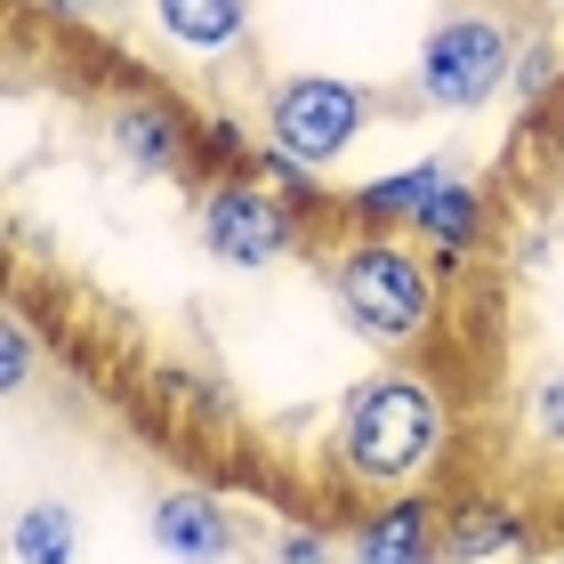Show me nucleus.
Instances as JSON below:
<instances>
[{
	"label": "nucleus",
	"instance_id": "nucleus-1",
	"mask_svg": "<svg viewBox=\"0 0 564 564\" xmlns=\"http://www.w3.org/2000/svg\"><path fill=\"white\" fill-rule=\"evenodd\" d=\"M444 395H435V379L420 371H371L364 388L347 395L339 412V476L347 484H371V492H403L435 444H444Z\"/></svg>",
	"mask_w": 564,
	"mask_h": 564
},
{
	"label": "nucleus",
	"instance_id": "nucleus-2",
	"mask_svg": "<svg viewBox=\"0 0 564 564\" xmlns=\"http://www.w3.org/2000/svg\"><path fill=\"white\" fill-rule=\"evenodd\" d=\"M330 299L364 339L403 347L435 323V250L403 242V235H355L330 259Z\"/></svg>",
	"mask_w": 564,
	"mask_h": 564
},
{
	"label": "nucleus",
	"instance_id": "nucleus-3",
	"mask_svg": "<svg viewBox=\"0 0 564 564\" xmlns=\"http://www.w3.org/2000/svg\"><path fill=\"white\" fill-rule=\"evenodd\" d=\"M517 24L500 17H435L420 41V97L444 113H476L500 82H517Z\"/></svg>",
	"mask_w": 564,
	"mask_h": 564
},
{
	"label": "nucleus",
	"instance_id": "nucleus-4",
	"mask_svg": "<svg viewBox=\"0 0 564 564\" xmlns=\"http://www.w3.org/2000/svg\"><path fill=\"white\" fill-rule=\"evenodd\" d=\"M364 121H371L364 89L339 82V73H291V82L267 97V138H274V153H291V162H306V170L339 162V153L364 138Z\"/></svg>",
	"mask_w": 564,
	"mask_h": 564
},
{
	"label": "nucleus",
	"instance_id": "nucleus-5",
	"mask_svg": "<svg viewBox=\"0 0 564 564\" xmlns=\"http://www.w3.org/2000/svg\"><path fill=\"white\" fill-rule=\"evenodd\" d=\"M202 250H210L218 267H274L282 250L299 242V210L282 202L274 186H259V177H218L210 194H202V218H194Z\"/></svg>",
	"mask_w": 564,
	"mask_h": 564
},
{
	"label": "nucleus",
	"instance_id": "nucleus-6",
	"mask_svg": "<svg viewBox=\"0 0 564 564\" xmlns=\"http://www.w3.org/2000/svg\"><path fill=\"white\" fill-rule=\"evenodd\" d=\"M106 145H113V162L138 170V177H177L186 153H194V130L162 106V97H121L113 121H106Z\"/></svg>",
	"mask_w": 564,
	"mask_h": 564
},
{
	"label": "nucleus",
	"instance_id": "nucleus-7",
	"mask_svg": "<svg viewBox=\"0 0 564 564\" xmlns=\"http://www.w3.org/2000/svg\"><path fill=\"white\" fill-rule=\"evenodd\" d=\"M153 541H162L177 564H226L235 556V524H226V508L210 492H162L153 500Z\"/></svg>",
	"mask_w": 564,
	"mask_h": 564
},
{
	"label": "nucleus",
	"instance_id": "nucleus-8",
	"mask_svg": "<svg viewBox=\"0 0 564 564\" xmlns=\"http://www.w3.org/2000/svg\"><path fill=\"white\" fill-rule=\"evenodd\" d=\"M435 532H444L435 508L420 492H403V500H388L364 532H355L347 564H444V541H435Z\"/></svg>",
	"mask_w": 564,
	"mask_h": 564
},
{
	"label": "nucleus",
	"instance_id": "nucleus-9",
	"mask_svg": "<svg viewBox=\"0 0 564 564\" xmlns=\"http://www.w3.org/2000/svg\"><path fill=\"white\" fill-rule=\"evenodd\" d=\"M412 235L435 250V267H459V250H468L476 235H484V194L468 186V177H435L427 186V202L412 210Z\"/></svg>",
	"mask_w": 564,
	"mask_h": 564
},
{
	"label": "nucleus",
	"instance_id": "nucleus-10",
	"mask_svg": "<svg viewBox=\"0 0 564 564\" xmlns=\"http://www.w3.org/2000/svg\"><path fill=\"white\" fill-rule=\"evenodd\" d=\"M524 549V508L508 500H459L444 517V564H492Z\"/></svg>",
	"mask_w": 564,
	"mask_h": 564
},
{
	"label": "nucleus",
	"instance_id": "nucleus-11",
	"mask_svg": "<svg viewBox=\"0 0 564 564\" xmlns=\"http://www.w3.org/2000/svg\"><path fill=\"white\" fill-rule=\"evenodd\" d=\"M153 24H162V41L194 48V57H218L250 33V0H153Z\"/></svg>",
	"mask_w": 564,
	"mask_h": 564
},
{
	"label": "nucleus",
	"instance_id": "nucleus-12",
	"mask_svg": "<svg viewBox=\"0 0 564 564\" xmlns=\"http://www.w3.org/2000/svg\"><path fill=\"white\" fill-rule=\"evenodd\" d=\"M9 541H17V564H73L82 556V517L57 508V500H33L9 524Z\"/></svg>",
	"mask_w": 564,
	"mask_h": 564
},
{
	"label": "nucleus",
	"instance_id": "nucleus-13",
	"mask_svg": "<svg viewBox=\"0 0 564 564\" xmlns=\"http://www.w3.org/2000/svg\"><path fill=\"white\" fill-rule=\"evenodd\" d=\"M444 177V162H420L403 177H379V186L355 194V218H364V235H388V226H412V210L427 202V186Z\"/></svg>",
	"mask_w": 564,
	"mask_h": 564
},
{
	"label": "nucleus",
	"instance_id": "nucleus-14",
	"mask_svg": "<svg viewBox=\"0 0 564 564\" xmlns=\"http://www.w3.org/2000/svg\"><path fill=\"white\" fill-rule=\"evenodd\" d=\"M524 435H532L541 452L564 459V371H541V379L524 388Z\"/></svg>",
	"mask_w": 564,
	"mask_h": 564
},
{
	"label": "nucleus",
	"instance_id": "nucleus-15",
	"mask_svg": "<svg viewBox=\"0 0 564 564\" xmlns=\"http://www.w3.org/2000/svg\"><path fill=\"white\" fill-rule=\"evenodd\" d=\"M24 379H33V330L9 315V330H0V395H24Z\"/></svg>",
	"mask_w": 564,
	"mask_h": 564
},
{
	"label": "nucleus",
	"instance_id": "nucleus-16",
	"mask_svg": "<svg viewBox=\"0 0 564 564\" xmlns=\"http://www.w3.org/2000/svg\"><path fill=\"white\" fill-rule=\"evenodd\" d=\"M517 89H524V97H532V106H541V97H549V89H556V57H549V48H532V57H524V65H517Z\"/></svg>",
	"mask_w": 564,
	"mask_h": 564
},
{
	"label": "nucleus",
	"instance_id": "nucleus-17",
	"mask_svg": "<svg viewBox=\"0 0 564 564\" xmlns=\"http://www.w3.org/2000/svg\"><path fill=\"white\" fill-rule=\"evenodd\" d=\"M282 564H323V541H315V532H291V549H282Z\"/></svg>",
	"mask_w": 564,
	"mask_h": 564
},
{
	"label": "nucleus",
	"instance_id": "nucleus-18",
	"mask_svg": "<svg viewBox=\"0 0 564 564\" xmlns=\"http://www.w3.org/2000/svg\"><path fill=\"white\" fill-rule=\"evenodd\" d=\"M556 170H564V121H556Z\"/></svg>",
	"mask_w": 564,
	"mask_h": 564
},
{
	"label": "nucleus",
	"instance_id": "nucleus-19",
	"mask_svg": "<svg viewBox=\"0 0 564 564\" xmlns=\"http://www.w3.org/2000/svg\"><path fill=\"white\" fill-rule=\"evenodd\" d=\"M65 9H89V0H65Z\"/></svg>",
	"mask_w": 564,
	"mask_h": 564
}]
</instances>
